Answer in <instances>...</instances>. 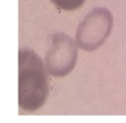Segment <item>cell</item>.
I'll return each mask as SVG.
<instances>
[{
	"mask_svg": "<svg viewBox=\"0 0 126 123\" xmlns=\"http://www.w3.org/2000/svg\"><path fill=\"white\" fill-rule=\"evenodd\" d=\"M56 6L64 10H75L81 7L85 0H51Z\"/></svg>",
	"mask_w": 126,
	"mask_h": 123,
	"instance_id": "obj_4",
	"label": "cell"
},
{
	"mask_svg": "<svg viewBox=\"0 0 126 123\" xmlns=\"http://www.w3.org/2000/svg\"><path fill=\"white\" fill-rule=\"evenodd\" d=\"M113 28V16L106 8H95L79 25L76 39L84 51L91 52L103 45Z\"/></svg>",
	"mask_w": 126,
	"mask_h": 123,
	"instance_id": "obj_2",
	"label": "cell"
},
{
	"mask_svg": "<svg viewBox=\"0 0 126 123\" xmlns=\"http://www.w3.org/2000/svg\"><path fill=\"white\" fill-rule=\"evenodd\" d=\"M49 84L46 66L39 56L29 49L19 52V105L27 112H35L46 103Z\"/></svg>",
	"mask_w": 126,
	"mask_h": 123,
	"instance_id": "obj_1",
	"label": "cell"
},
{
	"mask_svg": "<svg viewBox=\"0 0 126 123\" xmlns=\"http://www.w3.org/2000/svg\"><path fill=\"white\" fill-rule=\"evenodd\" d=\"M78 47L70 36L64 33H56L46 56L48 71L54 77H64L76 65Z\"/></svg>",
	"mask_w": 126,
	"mask_h": 123,
	"instance_id": "obj_3",
	"label": "cell"
}]
</instances>
